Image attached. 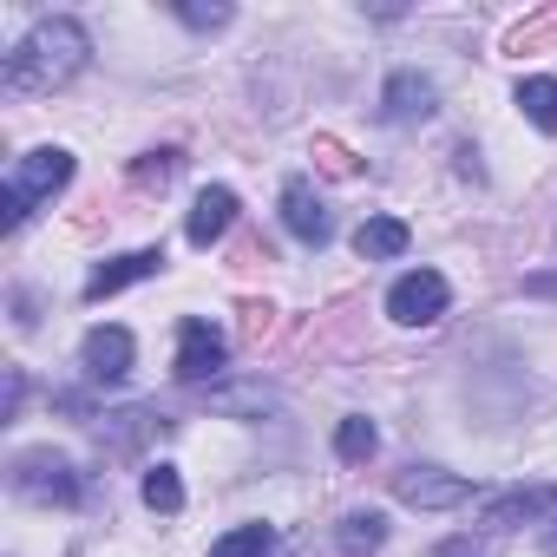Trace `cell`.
<instances>
[{
    "mask_svg": "<svg viewBox=\"0 0 557 557\" xmlns=\"http://www.w3.org/2000/svg\"><path fill=\"white\" fill-rule=\"evenodd\" d=\"M86 60H92L86 27L66 21V14H53V21H40V27L8 53V92H60V86H73V79L86 73Z\"/></svg>",
    "mask_w": 557,
    "mask_h": 557,
    "instance_id": "cell-1",
    "label": "cell"
},
{
    "mask_svg": "<svg viewBox=\"0 0 557 557\" xmlns=\"http://www.w3.org/2000/svg\"><path fill=\"white\" fill-rule=\"evenodd\" d=\"M66 184H73V151H60V145L27 151V158L8 171V184H0V230H21L27 210L47 203V197H60Z\"/></svg>",
    "mask_w": 557,
    "mask_h": 557,
    "instance_id": "cell-2",
    "label": "cell"
},
{
    "mask_svg": "<svg viewBox=\"0 0 557 557\" xmlns=\"http://www.w3.org/2000/svg\"><path fill=\"white\" fill-rule=\"evenodd\" d=\"M446 302H453V289H446V275H440V269H407L400 283L387 289V315H394L400 329H426V322H440Z\"/></svg>",
    "mask_w": 557,
    "mask_h": 557,
    "instance_id": "cell-3",
    "label": "cell"
},
{
    "mask_svg": "<svg viewBox=\"0 0 557 557\" xmlns=\"http://www.w3.org/2000/svg\"><path fill=\"white\" fill-rule=\"evenodd\" d=\"M14 492L34 505H79V472L60 453H21L14 459Z\"/></svg>",
    "mask_w": 557,
    "mask_h": 557,
    "instance_id": "cell-4",
    "label": "cell"
},
{
    "mask_svg": "<svg viewBox=\"0 0 557 557\" xmlns=\"http://www.w3.org/2000/svg\"><path fill=\"white\" fill-rule=\"evenodd\" d=\"M394 498L413 505V511H453L472 498V485L459 472H440V466H400L394 472Z\"/></svg>",
    "mask_w": 557,
    "mask_h": 557,
    "instance_id": "cell-5",
    "label": "cell"
},
{
    "mask_svg": "<svg viewBox=\"0 0 557 557\" xmlns=\"http://www.w3.org/2000/svg\"><path fill=\"white\" fill-rule=\"evenodd\" d=\"M223 361H230V348H223V335L210 322H184L177 329V381H216Z\"/></svg>",
    "mask_w": 557,
    "mask_h": 557,
    "instance_id": "cell-6",
    "label": "cell"
},
{
    "mask_svg": "<svg viewBox=\"0 0 557 557\" xmlns=\"http://www.w3.org/2000/svg\"><path fill=\"white\" fill-rule=\"evenodd\" d=\"M283 223H289L302 243H315V249L335 236V216H329V203L315 197V184H309V177H289V184H283Z\"/></svg>",
    "mask_w": 557,
    "mask_h": 557,
    "instance_id": "cell-7",
    "label": "cell"
},
{
    "mask_svg": "<svg viewBox=\"0 0 557 557\" xmlns=\"http://www.w3.org/2000/svg\"><path fill=\"white\" fill-rule=\"evenodd\" d=\"M158 269H164V249H132V256H112V262H99V269L86 275V302H106V296H119V289L145 283V275H158Z\"/></svg>",
    "mask_w": 557,
    "mask_h": 557,
    "instance_id": "cell-8",
    "label": "cell"
},
{
    "mask_svg": "<svg viewBox=\"0 0 557 557\" xmlns=\"http://www.w3.org/2000/svg\"><path fill=\"white\" fill-rule=\"evenodd\" d=\"M433 79L426 73H394L387 92H381V119L387 125H413V119H433Z\"/></svg>",
    "mask_w": 557,
    "mask_h": 557,
    "instance_id": "cell-9",
    "label": "cell"
},
{
    "mask_svg": "<svg viewBox=\"0 0 557 557\" xmlns=\"http://www.w3.org/2000/svg\"><path fill=\"white\" fill-rule=\"evenodd\" d=\"M230 223H236V190L210 184V190H197V203H190V223H184V236H190L197 249H210V243H223V236H230Z\"/></svg>",
    "mask_w": 557,
    "mask_h": 557,
    "instance_id": "cell-10",
    "label": "cell"
},
{
    "mask_svg": "<svg viewBox=\"0 0 557 557\" xmlns=\"http://www.w3.org/2000/svg\"><path fill=\"white\" fill-rule=\"evenodd\" d=\"M557 505V485H518V492H498L485 505V531H511V524H537L544 511Z\"/></svg>",
    "mask_w": 557,
    "mask_h": 557,
    "instance_id": "cell-11",
    "label": "cell"
},
{
    "mask_svg": "<svg viewBox=\"0 0 557 557\" xmlns=\"http://www.w3.org/2000/svg\"><path fill=\"white\" fill-rule=\"evenodd\" d=\"M79 361H86L92 381H125L132 374V335L125 329H92L86 348H79Z\"/></svg>",
    "mask_w": 557,
    "mask_h": 557,
    "instance_id": "cell-12",
    "label": "cell"
},
{
    "mask_svg": "<svg viewBox=\"0 0 557 557\" xmlns=\"http://www.w3.org/2000/svg\"><path fill=\"white\" fill-rule=\"evenodd\" d=\"M407 243H413V230L400 216H368L355 230V256L361 262H394V256H407Z\"/></svg>",
    "mask_w": 557,
    "mask_h": 557,
    "instance_id": "cell-13",
    "label": "cell"
},
{
    "mask_svg": "<svg viewBox=\"0 0 557 557\" xmlns=\"http://www.w3.org/2000/svg\"><path fill=\"white\" fill-rule=\"evenodd\" d=\"M335 544H342V557H374L387 544V518L381 511H348L342 531H335Z\"/></svg>",
    "mask_w": 557,
    "mask_h": 557,
    "instance_id": "cell-14",
    "label": "cell"
},
{
    "mask_svg": "<svg viewBox=\"0 0 557 557\" xmlns=\"http://www.w3.org/2000/svg\"><path fill=\"white\" fill-rule=\"evenodd\" d=\"M518 112L537 132H557V79H518Z\"/></svg>",
    "mask_w": 557,
    "mask_h": 557,
    "instance_id": "cell-15",
    "label": "cell"
},
{
    "mask_svg": "<svg viewBox=\"0 0 557 557\" xmlns=\"http://www.w3.org/2000/svg\"><path fill=\"white\" fill-rule=\"evenodd\" d=\"M269 550H275V531L269 524H236V531H223L210 544V557H269Z\"/></svg>",
    "mask_w": 557,
    "mask_h": 557,
    "instance_id": "cell-16",
    "label": "cell"
},
{
    "mask_svg": "<svg viewBox=\"0 0 557 557\" xmlns=\"http://www.w3.org/2000/svg\"><path fill=\"white\" fill-rule=\"evenodd\" d=\"M374 446H381V433H374V420H361V413H348V420L335 426V453H342L348 466H361V459H374Z\"/></svg>",
    "mask_w": 557,
    "mask_h": 557,
    "instance_id": "cell-17",
    "label": "cell"
},
{
    "mask_svg": "<svg viewBox=\"0 0 557 557\" xmlns=\"http://www.w3.org/2000/svg\"><path fill=\"white\" fill-rule=\"evenodd\" d=\"M145 505L164 511V518L184 511V479H177V466H151V472H145Z\"/></svg>",
    "mask_w": 557,
    "mask_h": 557,
    "instance_id": "cell-18",
    "label": "cell"
},
{
    "mask_svg": "<svg viewBox=\"0 0 557 557\" xmlns=\"http://www.w3.org/2000/svg\"><path fill=\"white\" fill-rule=\"evenodd\" d=\"M177 171H184V151H145V158H138V164H132V177H138V184H145V190H151V184H158V190H164V184H171V177H177Z\"/></svg>",
    "mask_w": 557,
    "mask_h": 557,
    "instance_id": "cell-19",
    "label": "cell"
},
{
    "mask_svg": "<svg viewBox=\"0 0 557 557\" xmlns=\"http://www.w3.org/2000/svg\"><path fill=\"white\" fill-rule=\"evenodd\" d=\"M184 27H230V8H177Z\"/></svg>",
    "mask_w": 557,
    "mask_h": 557,
    "instance_id": "cell-20",
    "label": "cell"
},
{
    "mask_svg": "<svg viewBox=\"0 0 557 557\" xmlns=\"http://www.w3.org/2000/svg\"><path fill=\"white\" fill-rule=\"evenodd\" d=\"M216 407H275L262 387H249V394H216Z\"/></svg>",
    "mask_w": 557,
    "mask_h": 557,
    "instance_id": "cell-21",
    "label": "cell"
},
{
    "mask_svg": "<svg viewBox=\"0 0 557 557\" xmlns=\"http://www.w3.org/2000/svg\"><path fill=\"white\" fill-rule=\"evenodd\" d=\"M524 289H531V296H557V275H531Z\"/></svg>",
    "mask_w": 557,
    "mask_h": 557,
    "instance_id": "cell-22",
    "label": "cell"
}]
</instances>
